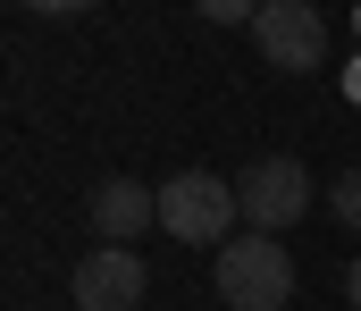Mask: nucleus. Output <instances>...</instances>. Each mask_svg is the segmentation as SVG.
<instances>
[{
    "label": "nucleus",
    "mask_w": 361,
    "mask_h": 311,
    "mask_svg": "<svg viewBox=\"0 0 361 311\" xmlns=\"http://www.w3.org/2000/svg\"><path fill=\"white\" fill-rule=\"evenodd\" d=\"M160 227H169L177 244L227 252V244H235V227H244V202H235V185H227V177H210V169H177V177L160 185Z\"/></svg>",
    "instance_id": "obj_1"
},
{
    "label": "nucleus",
    "mask_w": 361,
    "mask_h": 311,
    "mask_svg": "<svg viewBox=\"0 0 361 311\" xmlns=\"http://www.w3.org/2000/svg\"><path fill=\"white\" fill-rule=\"evenodd\" d=\"M328 210H336V219H345V227L361 236V169H345V177L328 185Z\"/></svg>",
    "instance_id": "obj_7"
},
{
    "label": "nucleus",
    "mask_w": 361,
    "mask_h": 311,
    "mask_svg": "<svg viewBox=\"0 0 361 311\" xmlns=\"http://www.w3.org/2000/svg\"><path fill=\"white\" fill-rule=\"evenodd\" d=\"M235 202H244V227L252 236H286L302 210H311V169L302 160H252L244 177H235Z\"/></svg>",
    "instance_id": "obj_3"
},
{
    "label": "nucleus",
    "mask_w": 361,
    "mask_h": 311,
    "mask_svg": "<svg viewBox=\"0 0 361 311\" xmlns=\"http://www.w3.org/2000/svg\"><path fill=\"white\" fill-rule=\"evenodd\" d=\"M345 303L361 311V261H353V269H345Z\"/></svg>",
    "instance_id": "obj_8"
},
{
    "label": "nucleus",
    "mask_w": 361,
    "mask_h": 311,
    "mask_svg": "<svg viewBox=\"0 0 361 311\" xmlns=\"http://www.w3.org/2000/svg\"><path fill=\"white\" fill-rule=\"evenodd\" d=\"M143 286H152V269H143L126 244H92L85 261H76V278H68L76 311H135V303H143Z\"/></svg>",
    "instance_id": "obj_5"
},
{
    "label": "nucleus",
    "mask_w": 361,
    "mask_h": 311,
    "mask_svg": "<svg viewBox=\"0 0 361 311\" xmlns=\"http://www.w3.org/2000/svg\"><path fill=\"white\" fill-rule=\"evenodd\" d=\"M92 227H101V244H126V252H135V236L160 227V194L135 185V177H109V185L92 194Z\"/></svg>",
    "instance_id": "obj_6"
},
{
    "label": "nucleus",
    "mask_w": 361,
    "mask_h": 311,
    "mask_svg": "<svg viewBox=\"0 0 361 311\" xmlns=\"http://www.w3.org/2000/svg\"><path fill=\"white\" fill-rule=\"evenodd\" d=\"M210 286H219L227 311H286L294 303V252H286L277 236H252V227H244V236L219 252Z\"/></svg>",
    "instance_id": "obj_2"
},
{
    "label": "nucleus",
    "mask_w": 361,
    "mask_h": 311,
    "mask_svg": "<svg viewBox=\"0 0 361 311\" xmlns=\"http://www.w3.org/2000/svg\"><path fill=\"white\" fill-rule=\"evenodd\" d=\"M252 42H261V59L286 68V76L328 68V25H319V8H311V0H269V8L252 17Z\"/></svg>",
    "instance_id": "obj_4"
}]
</instances>
